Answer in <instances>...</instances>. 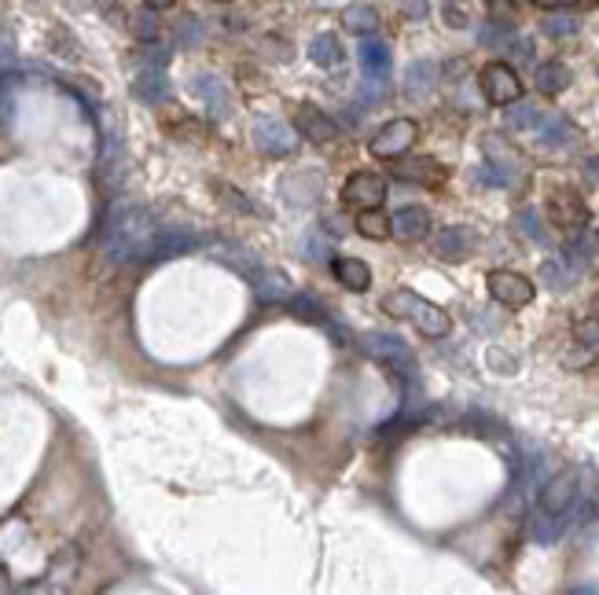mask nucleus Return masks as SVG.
<instances>
[{"label": "nucleus", "mask_w": 599, "mask_h": 595, "mask_svg": "<svg viewBox=\"0 0 599 595\" xmlns=\"http://www.w3.org/2000/svg\"><path fill=\"white\" fill-rule=\"evenodd\" d=\"M382 313L393 317V320H409V324H412L420 335H427V338H445V335L452 331V317H449L442 306L427 302L423 294L409 290V287L390 290V294L382 298Z\"/></svg>", "instance_id": "nucleus-1"}, {"label": "nucleus", "mask_w": 599, "mask_h": 595, "mask_svg": "<svg viewBox=\"0 0 599 595\" xmlns=\"http://www.w3.org/2000/svg\"><path fill=\"white\" fill-rule=\"evenodd\" d=\"M111 236L126 257H147L158 250V228L144 210H122L111 225Z\"/></svg>", "instance_id": "nucleus-2"}, {"label": "nucleus", "mask_w": 599, "mask_h": 595, "mask_svg": "<svg viewBox=\"0 0 599 595\" xmlns=\"http://www.w3.org/2000/svg\"><path fill=\"white\" fill-rule=\"evenodd\" d=\"M478 88L492 107H508L515 99H523V77L508 63H485L478 74Z\"/></svg>", "instance_id": "nucleus-3"}, {"label": "nucleus", "mask_w": 599, "mask_h": 595, "mask_svg": "<svg viewBox=\"0 0 599 595\" xmlns=\"http://www.w3.org/2000/svg\"><path fill=\"white\" fill-rule=\"evenodd\" d=\"M485 290H489L492 302H501V306H508V309L530 306L533 294H537V287H533L523 272H512V268H492V272L485 276Z\"/></svg>", "instance_id": "nucleus-4"}, {"label": "nucleus", "mask_w": 599, "mask_h": 595, "mask_svg": "<svg viewBox=\"0 0 599 595\" xmlns=\"http://www.w3.org/2000/svg\"><path fill=\"white\" fill-rule=\"evenodd\" d=\"M416 140H420V126L412 118H393L368 140V151L375 158H401V155L412 151Z\"/></svg>", "instance_id": "nucleus-5"}, {"label": "nucleus", "mask_w": 599, "mask_h": 595, "mask_svg": "<svg viewBox=\"0 0 599 595\" xmlns=\"http://www.w3.org/2000/svg\"><path fill=\"white\" fill-rule=\"evenodd\" d=\"M364 353L375 357V360H382V364H390L397 375L416 378V357H412V349H409L401 338H397V335L371 331V335L364 338Z\"/></svg>", "instance_id": "nucleus-6"}, {"label": "nucleus", "mask_w": 599, "mask_h": 595, "mask_svg": "<svg viewBox=\"0 0 599 595\" xmlns=\"http://www.w3.org/2000/svg\"><path fill=\"white\" fill-rule=\"evenodd\" d=\"M250 136H254V147L265 151V155H272V158L294 155V147H298L294 129L287 122H279V118H258L254 129H250Z\"/></svg>", "instance_id": "nucleus-7"}, {"label": "nucleus", "mask_w": 599, "mask_h": 595, "mask_svg": "<svg viewBox=\"0 0 599 595\" xmlns=\"http://www.w3.org/2000/svg\"><path fill=\"white\" fill-rule=\"evenodd\" d=\"M386 198V176L371 173V169H357L346 184H342V203L346 207H382Z\"/></svg>", "instance_id": "nucleus-8"}, {"label": "nucleus", "mask_w": 599, "mask_h": 595, "mask_svg": "<svg viewBox=\"0 0 599 595\" xmlns=\"http://www.w3.org/2000/svg\"><path fill=\"white\" fill-rule=\"evenodd\" d=\"M548 217L559 228H584L588 225V203L574 187H555L548 195Z\"/></svg>", "instance_id": "nucleus-9"}, {"label": "nucleus", "mask_w": 599, "mask_h": 595, "mask_svg": "<svg viewBox=\"0 0 599 595\" xmlns=\"http://www.w3.org/2000/svg\"><path fill=\"white\" fill-rule=\"evenodd\" d=\"M577 481H581V470H577V467L559 470V474L544 485V492H541V511H548V515H566L570 504L577 500Z\"/></svg>", "instance_id": "nucleus-10"}, {"label": "nucleus", "mask_w": 599, "mask_h": 595, "mask_svg": "<svg viewBox=\"0 0 599 595\" xmlns=\"http://www.w3.org/2000/svg\"><path fill=\"white\" fill-rule=\"evenodd\" d=\"M431 228H434V221H431V210H423V207H401L390 217V236L401 243H423L431 236Z\"/></svg>", "instance_id": "nucleus-11"}, {"label": "nucleus", "mask_w": 599, "mask_h": 595, "mask_svg": "<svg viewBox=\"0 0 599 595\" xmlns=\"http://www.w3.org/2000/svg\"><path fill=\"white\" fill-rule=\"evenodd\" d=\"M294 133L298 136H306L310 144H331V140H339V126L320 111V107H298V115H294Z\"/></svg>", "instance_id": "nucleus-12"}, {"label": "nucleus", "mask_w": 599, "mask_h": 595, "mask_svg": "<svg viewBox=\"0 0 599 595\" xmlns=\"http://www.w3.org/2000/svg\"><path fill=\"white\" fill-rule=\"evenodd\" d=\"M320 191H324V184H320V176L310 173V169H302V173H287V176L279 180V195L287 198L290 207H313L317 198H320Z\"/></svg>", "instance_id": "nucleus-13"}, {"label": "nucleus", "mask_w": 599, "mask_h": 595, "mask_svg": "<svg viewBox=\"0 0 599 595\" xmlns=\"http://www.w3.org/2000/svg\"><path fill=\"white\" fill-rule=\"evenodd\" d=\"M191 92L210 107L214 118H228V115H232V92H228L225 77L203 74V77H195V81H191Z\"/></svg>", "instance_id": "nucleus-14"}, {"label": "nucleus", "mask_w": 599, "mask_h": 595, "mask_svg": "<svg viewBox=\"0 0 599 595\" xmlns=\"http://www.w3.org/2000/svg\"><path fill=\"white\" fill-rule=\"evenodd\" d=\"M393 176L409 184H423V187H442L449 180V169L434 158H409L401 166H393Z\"/></svg>", "instance_id": "nucleus-15"}, {"label": "nucleus", "mask_w": 599, "mask_h": 595, "mask_svg": "<svg viewBox=\"0 0 599 595\" xmlns=\"http://www.w3.org/2000/svg\"><path fill=\"white\" fill-rule=\"evenodd\" d=\"M434 250H438L442 261H463V257H471V250H474V232H471L467 225H449V228L438 232Z\"/></svg>", "instance_id": "nucleus-16"}, {"label": "nucleus", "mask_w": 599, "mask_h": 595, "mask_svg": "<svg viewBox=\"0 0 599 595\" xmlns=\"http://www.w3.org/2000/svg\"><path fill=\"white\" fill-rule=\"evenodd\" d=\"M290 313H294L298 320H306V324H320V328L335 331L339 338L346 335V331H339V328H335V320H331L328 306L320 302V298H313V294H294V298H290Z\"/></svg>", "instance_id": "nucleus-17"}, {"label": "nucleus", "mask_w": 599, "mask_h": 595, "mask_svg": "<svg viewBox=\"0 0 599 595\" xmlns=\"http://www.w3.org/2000/svg\"><path fill=\"white\" fill-rule=\"evenodd\" d=\"M357 55H360V70H364V77H390L393 55H390V45H386V41L368 37V41L360 45Z\"/></svg>", "instance_id": "nucleus-18"}, {"label": "nucleus", "mask_w": 599, "mask_h": 595, "mask_svg": "<svg viewBox=\"0 0 599 595\" xmlns=\"http://www.w3.org/2000/svg\"><path fill=\"white\" fill-rule=\"evenodd\" d=\"M434 85H438V63L416 59V63L405 70V92H409L412 99H427V96L434 92Z\"/></svg>", "instance_id": "nucleus-19"}, {"label": "nucleus", "mask_w": 599, "mask_h": 595, "mask_svg": "<svg viewBox=\"0 0 599 595\" xmlns=\"http://www.w3.org/2000/svg\"><path fill=\"white\" fill-rule=\"evenodd\" d=\"M537 133L548 147H570L577 140V126L566 118V115H541L537 122Z\"/></svg>", "instance_id": "nucleus-20"}, {"label": "nucleus", "mask_w": 599, "mask_h": 595, "mask_svg": "<svg viewBox=\"0 0 599 595\" xmlns=\"http://www.w3.org/2000/svg\"><path fill=\"white\" fill-rule=\"evenodd\" d=\"M331 272H335V279L346 287V290H368L371 287V268L360 261V257H335L331 261Z\"/></svg>", "instance_id": "nucleus-21"}, {"label": "nucleus", "mask_w": 599, "mask_h": 595, "mask_svg": "<svg viewBox=\"0 0 599 595\" xmlns=\"http://www.w3.org/2000/svg\"><path fill=\"white\" fill-rule=\"evenodd\" d=\"M533 85H537V92H541V96H559V92H566V88H570V66H566V63H559V59H548V63H541V66H537Z\"/></svg>", "instance_id": "nucleus-22"}, {"label": "nucleus", "mask_w": 599, "mask_h": 595, "mask_svg": "<svg viewBox=\"0 0 599 595\" xmlns=\"http://www.w3.org/2000/svg\"><path fill=\"white\" fill-rule=\"evenodd\" d=\"M310 59H313L317 66H324V70L342 66V41H339L335 34H317V37L310 41Z\"/></svg>", "instance_id": "nucleus-23"}, {"label": "nucleus", "mask_w": 599, "mask_h": 595, "mask_svg": "<svg viewBox=\"0 0 599 595\" xmlns=\"http://www.w3.org/2000/svg\"><path fill=\"white\" fill-rule=\"evenodd\" d=\"M353 228H357V236H364V239H375V243L390 239V217H386L379 207H364V210L357 214Z\"/></svg>", "instance_id": "nucleus-24"}, {"label": "nucleus", "mask_w": 599, "mask_h": 595, "mask_svg": "<svg viewBox=\"0 0 599 595\" xmlns=\"http://www.w3.org/2000/svg\"><path fill=\"white\" fill-rule=\"evenodd\" d=\"M342 26L350 30V34H375L379 30V12L371 8V5H350V8H342Z\"/></svg>", "instance_id": "nucleus-25"}, {"label": "nucleus", "mask_w": 599, "mask_h": 595, "mask_svg": "<svg viewBox=\"0 0 599 595\" xmlns=\"http://www.w3.org/2000/svg\"><path fill=\"white\" fill-rule=\"evenodd\" d=\"M581 272L559 254V257H548L544 265H541V279L552 287V290H566V287H574V279H577Z\"/></svg>", "instance_id": "nucleus-26"}, {"label": "nucleus", "mask_w": 599, "mask_h": 595, "mask_svg": "<svg viewBox=\"0 0 599 595\" xmlns=\"http://www.w3.org/2000/svg\"><path fill=\"white\" fill-rule=\"evenodd\" d=\"M254 290H258V298L261 302H283L287 298V276L283 272H276V268H265V272H258V283H254Z\"/></svg>", "instance_id": "nucleus-27"}, {"label": "nucleus", "mask_w": 599, "mask_h": 595, "mask_svg": "<svg viewBox=\"0 0 599 595\" xmlns=\"http://www.w3.org/2000/svg\"><path fill=\"white\" fill-rule=\"evenodd\" d=\"M137 92H140V99H147V104H162V99L169 96V81L158 70H144L137 77Z\"/></svg>", "instance_id": "nucleus-28"}, {"label": "nucleus", "mask_w": 599, "mask_h": 595, "mask_svg": "<svg viewBox=\"0 0 599 595\" xmlns=\"http://www.w3.org/2000/svg\"><path fill=\"white\" fill-rule=\"evenodd\" d=\"M519 107H512L508 104V126L512 129H533L537 122H541V111L533 107V104H523V99H515Z\"/></svg>", "instance_id": "nucleus-29"}, {"label": "nucleus", "mask_w": 599, "mask_h": 595, "mask_svg": "<svg viewBox=\"0 0 599 595\" xmlns=\"http://www.w3.org/2000/svg\"><path fill=\"white\" fill-rule=\"evenodd\" d=\"M541 30H544L548 37H574V34L581 30V19H574V15H548V19L541 23Z\"/></svg>", "instance_id": "nucleus-30"}, {"label": "nucleus", "mask_w": 599, "mask_h": 595, "mask_svg": "<svg viewBox=\"0 0 599 595\" xmlns=\"http://www.w3.org/2000/svg\"><path fill=\"white\" fill-rule=\"evenodd\" d=\"M173 34H177V41H180L184 48H195L198 41H203V26H198V19H195V15H184V19L177 23V30H173Z\"/></svg>", "instance_id": "nucleus-31"}, {"label": "nucleus", "mask_w": 599, "mask_h": 595, "mask_svg": "<svg viewBox=\"0 0 599 595\" xmlns=\"http://www.w3.org/2000/svg\"><path fill=\"white\" fill-rule=\"evenodd\" d=\"M485 5H489V19L504 23V26H515V19H519L515 0H485Z\"/></svg>", "instance_id": "nucleus-32"}, {"label": "nucleus", "mask_w": 599, "mask_h": 595, "mask_svg": "<svg viewBox=\"0 0 599 595\" xmlns=\"http://www.w3.org/2000/svg\"><path fill=\"white\" fill-rule=\"evenodd\" d=\"M574 338L581 342V346H599V317H584V320H577L574 324Z\"/></svg>", "instance_id": "nucleus-33"}, {"label": "nucleus", "mask_w": 599, "mask_h": 595, "mask_svg": "<svg viewBox=\"0 0 599 595\" xmlns=\"http://www.w3.org/2000/svg\"><path fill=\"white\" fill-rule=\"evenodd\" d=\"M563 526H566L563 515H548V511H544V519L533 526V537H537V540H555V537L563 533Z\"/></svg>", "instance_id": "nucleus-34"}, {"label": "nucleus", "mask_w": 599, "mask_h": 595, "mask_svg": "<svg viewBox=\"0 0 599 595\" xmlns=\"http://www.w3.org/2000/svg\"><path fill=\"white\" fill-rule=\"evenodd\" d=\"M214 187H218V195H221V203L236 207V210H243V214H258V207H254V203H247L243 191H236L232 184H214Z\"/></svg>", "instance_id": "nucleus-35"}, {"label": "nucleus", "mask_w": 599, "mask_h": 595, "mask_svg": "<svg viewBox=\"0 0 599 595\" xmlns=\"http://www.w3.org/2000/svg\"><path fill=\"white\" fill-rule=\"evenodd\" d=\"M515 221H519V232H523V236H530V239H537V243H548V232L537 225V214H533V210H523Z\"/></svg>", "instance_id": "nucleus-36"}, {"label": "nucleus", "mask_w": 599, "mask_h": 595, "mask_svg": "<svg viewBox=\"0 0 599 595\" xmlns=\"http://www.w3.org/2000/svg\"><path fill=\"white\" fill-rule=\"evenodd\" d=\"M397 8H401V15L412 19V23H423V19L431 15V5H427V0H397Z\"/></svg>", "instance_id": "nucleus-37"}, {"label": "nucleus", "mask_w": 599, "mask_h": 595, "mask_svg": "<svg viewBox=\"0 0 599 595\" xmlns=\"http://www.w3.org/2000/svg\"><path fill=\"white\" fill-rule=\"evenodd\" d=\"M537 8H548V12H559V8H577V12H588L595 8L599 0H533Z\"/></svg>", "instance_id": "nucleus-38"}, {"label": "nucleus", "mask_w": 599, "mask_h": 595, "mask_svg": "<svg viewBox=\"0 0 599 595\" xmlns=\"http://www.w3.org/2000/svg\"><path fill=\"white\" fill-rule=\"evenodd\" d=\"M133 30H137V37H144V41H155V34H158V23H155L151 15H137Z\"/></svg>", "instance_id": "nucleus-39"}, {"label": "nucleus", "mask_w": 599, "mask_h": 595, "mask_svg": "<svg viewBox=\"0 0 599 595\" xmlns=\"http://www.w3.org/2000/svg\"><path fill=\"white\" fill-rule=\"evenodd\" d=\"M324 232L342 236V232H346V221H342V217H324Z\"/></svg>", "instance_id": "nucleus-40"}, {"label": "nucleus", "mask_w": 599, "mask_h": 595, "mask_svg": "<svg viewBox=\"0 0 599 595\" xmlns=\"http://www.w3.org/2000/svg\"><path fill=\"white\" fill-rule=\"evenodd\" d=\"M445 23H449V26H467V15L456 12V8H449V12H445Z\"/></svg>", "instance_id": "nucleus-41"}, {"label": "nucleus", "mask_w": 599, "mask_h": 595, "mask_svg": "<svg viewBox=\"0 0 599 595\" xmlns=\"http://www.w3.org/2000/svg\"><path fill=\"white\" fill-rule=\"evenodd\" d=\"M144 5L151 8V12H166V8H173L177 0H144Z\"/></svg>", "instance_id": "nucleus-42"}, {"label": "nucleus", "mask_w": 599, "mask_h": 595, "mask_svg": "<svg viewBox=\"0 0 599 595\" xmlns=\"http://www.w3.org/2000/svg\"><path fill=\"white\" fill-rule=\"evenodd\" d=\"M592 317H599V294L592 298Z\"/></svg>", "instance_id": "nucleus-43"}]
</instances>
